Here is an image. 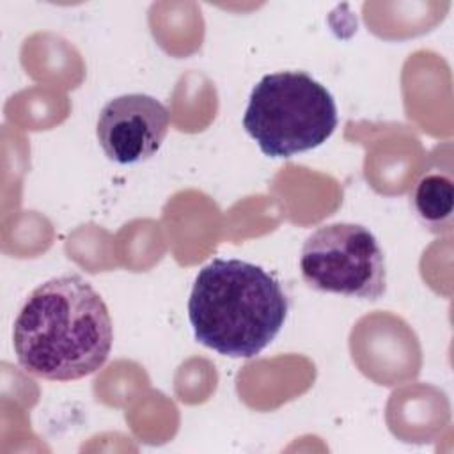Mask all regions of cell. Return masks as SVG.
I'll return each instance as SVG.
<instances>
[{
    "label": "cell",
    "instance_id": "cell-4",
    "mask_svg": "<svg viewBox=\"0 0 454 454\" xmlns=\"http://www.w3.org/2000/svg\"><path fill=\"white\" fill-rule=\"evenodd\" d=\"M300 271L309 287L323 293L378 300L387 289L383 250L360 223L317 227L301 247Z\"/></svg>",
    "mask_w": 454,
    "mask_h": 454
},
{
    "label": "cell",
    "instance_id": "cell-3",
    "mask_svg": "<svg viewBox=\"0 0 454 454\" xmlns=\"http://www.w3.org/2000/svg\"><path fill=\"white\" fill-rule=\"evenodd\" d=\"M330 90L305 71L264 74L252 89L245 131L270 158H291L325 144L337 128Z\"/></svg>",
    "mask_w": 454,
    "mask_h": 454
},
{
    "label": "cell",
    "instance_id": "cell-2",
    "mask_svg": "<svg viewBox=\"0 0 454 454\" xmlns=\"http://www.w3.org/2000/svg\"><path fill=\"white\" fill-rule=\"evenodd\" d=\"M289 300L264 268L216 257L195 277L188 319L195 339L232 358L259 355L282 330Z\"/></svg>",
    "mask_w": 454,
    "mask_h": 454
},
{
    "label": "cell",
    "instance_id": "cell-6",
    "mask_svg": "<svg viewBox=\"0 0 454 454\" xmlns=\"http://www.w3.org/2000/svg\"><path fill=\"white\" fill-rule=\"evenodd\" d=\"M410 202L419 222L434 234L450 232L454 211V183L449 170L427 168L415 181Z\"/></svg>",
    "mask_w": 454,
    "mask_h": 454
},
{
    "label": "cell",
    "instance_id": "cell-5",
    "mask_svg": "<svg viewBox=\"0 0 454 454\" xmlns=\"http://www.w3.org/2000/svg\"><path fill=\"white\" fill-rule=\"evenodd\" d=\"M170 126L167 106L149 94H122L110 99L96 122L98 142L110 161L133 165L161 147Z\"/></svg>",
    "mask_w": 454,
    "mask_h": 454
},
{
    "label": "cell",
    "instance_id": "cell-1",
    "mask_svg": "<svg viewBox=\"0 0 454 454\" xmlns=\"http://www.w3.org/2000/svg\"><path fill=\"white\" fill-rule=\"evenodd\" d=\"M114 340L106 303L80 275L53 277L37 286L20 309L12 346L32 376L73 381L105 365Z\"/></svg>",
    "mask_w": 454,
    "mask_h": 454
}]
</instances>
